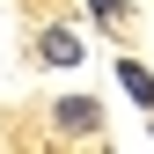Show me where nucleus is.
Wrapping results in <instances>:
<instances>
[{
	"mask_svg": "<svg viewBox=\"0 0 154 154\" xmlns=\"http://www.w3.org/2000/svg\"><path fill=\"white\" fill-rule=\"evenodd\" d=\"M37 51H44L51 66H81V37H73V29H44V44H37Z\"/></svg>",
	"mask_w": 154,
	"mask_h": 154,
	"instance_id": "nucleus-1",
	"label": "nucleus"
},
{
	"mask_svg": "<svg viewBox=\"0 0 154 154\" xmlns=\"http://www.w3.org/2000/svg\"><path fill=\"white\" fill-rule=\"evenodd\" d=\"M59 125H66V132H95V125H103V110H95L88 95H66V103H59Z\"/></svg>",
	"mask_w": 154,
	"mask_h": 154,
	"instance_id": "nucleus-2",
	"label": "nucleus"
},
{
	"mask_svg": "<svg viewBox=\"0 0 154 154\" xmlns=\"http://www.w3.org/2000/svg\"><path fill=\"white\" fill-rule=\"evenodd\" d=\"M118 81H125V95H132V103H147V110H154V73H147V66L118 59Z\"/></svg>",
	"mask_w": 154,
	"mask_h": 154,
	"instance_id": "nucleus-3",
	"label": "nucleus"
},
{
	"mask_svg": "<svg viewBox=\"0 0 154 154\" xmlns=\"http://www.w3.org/2000/svg\"><path fill=\"white\" fill-rule=\"evenodd\" d=\"M88 8L103 15V22H118V15H125V0H88Z\"/></svg>",
	"mask_w": 154,
	"mask_h": 154,
	"instance_id": "nucleus-4",
	"label": "nucleus"
}]
</instances>
